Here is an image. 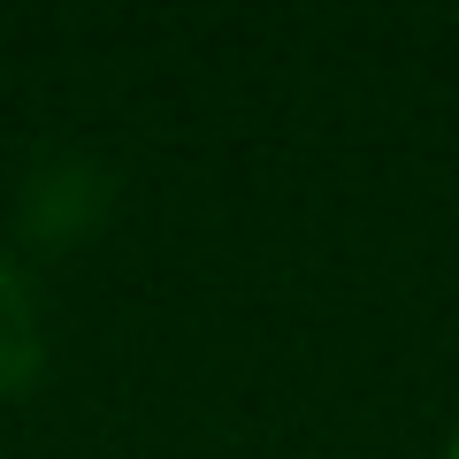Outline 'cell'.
Returning <instances> with one entry per match:
<instances>
[{
  "instance_id": "1",
  "label": "cell",
  "mask_w": 459,
  "mask_h": 459,
  "mask_svg": "<svg viewBox=\"0 0 459 459\" xmlns=\"http://www.w3.org/2000/svg\"><path fill=\"white\" fill-rule=\"evenodd\" d=\"M100 214H108V177L92 161H47L31 184H23V230H31L39 246H77L92 238Z\"/></svg>"
},
{
  "instance_id": "2",
  "label": "cell",
  "mask_w": 459,
  "mask_h": 459,
  "mask_svg": "<svg viewBox=\"0 0 459 459\" xmlns=\"http://www.w3.org/2000/svg\"><path fill=\"white\" fill-rule=\"evenodd\" d=\"M47 368V314H39V283L0 253V398H16Z\"/></svg>"
},
{
  "instance_id": "3",
  "label": "cell",
  "mask_w": 459,
  "mask_h": 459,
  "mask_svg": "<svg viewBox=\"0 0 459 459\" xmlns=\"http://www.w3.org/2000/svg\"><path fill=\"white\" fill-rule=\"evenodd\" d=\"M444 459H459V429H452V452H444Z\"/></svg>"
}]
</instances>
